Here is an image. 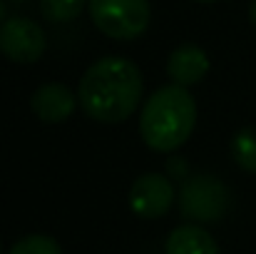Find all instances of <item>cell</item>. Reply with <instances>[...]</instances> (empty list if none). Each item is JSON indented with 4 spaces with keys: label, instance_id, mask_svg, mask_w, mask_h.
Here are the masks:
<instances>
[{
    "label": "cell",
    "instance_id": "cell-1",
    "mask_svg": "<svg viewBox=\"0 0 256 254\" xmlns=\"http://www.w3.org/2000/svg\"><path fill=\"white\" fill-rule=\"evenodd\" d=\"M144 95V78L127 58H102L85 70L78 100L85 115L94 122L117 125L137 112Z\"/></svg>",
    "mask_w": 256,
    "mask_h": 254
},
{
    "label": "cell",
    "instance_id": "cell-2",
    "mask_svg": "<svg viewBox=\"0 0 256 254\" xmlns=\"http://www.w3.org/2000/svg\"><path fill=\"white\" fill-rule=\"evenodd\" d=\"M196 102L182 85H164L147 97L140 115V132L150 150L170 155L194 132Z\"/></svg>",
    "mask_w": 256,
    "mask_h": 254
},
{
    "label": "cell",
    "instance_id": "cell-3",
    "mask_svg": "<svg viewBox=\"0 0 256 254\" xmlns=\"http://www.w3.org/2000/svg\"><path fill=\"white\" fill-rule=\"evenodd\" d=\"M90 18L112 40H134L150 25V0H90Z\"/></svg>",
    "mask_w": 256,
    "mask_h": 254
},
{
    "label": "cell",
    "instance_id": "cell-4",
    "mask_svg": "<svg viewBox=\"0 0 256 254\" xmlns=\"http://www.w3.org/2000/svg\"><path fill=\"white\" fill-rule=\"evenodd\" d=\"M179 209L189 222H219L229 212V189L214 174H194L182 182Z\"/></svg>",
    "mask_w": 256,
    "mask_h": 254
},
{
    "label": "cell",
    "instance_id": "cell-5",
    "mask_svg": "<svg viewBox=\"0 0 256 254\" xmlns=\"http://www.w3.org/2000/svg\"><path fill=\"white\" fill-rule=\"evenodd\" d=\"M45 48H48L45 30L35 20L12 15L0 25V53L8 60L30 65L45 55Z\"/></svg>",
    "mask_w": 256,
    "mask_h": 254
},
{
    "label": "cell",
    "instance_id": "cell-6",
    "mask_svg": "<svg viewBox=\"0 0 256 254\" xmlns=\"http://www.w3.org/2000/svg\"><path fill=\"white\" fill-rule=\"evenodd\" d=\"M174 187L160 172H147L130 187V209L142 219H160L174 204Z\"/></svg>",
    "mask_w": 256,
    "mask_h": 254
},
{
    "label": "cell",
    "instance_id": "cell-7",
    "mask_svg": "<svg viewBox=\"0 0 256 254\" xmlns=\"http://www.w3.org/2000/svg\"><path fill=\"white\" fill-rule=\"evenodd\" d=\"M30 107H32V112H35L38 120L50 122V125H58V122H65L75 112L78 95L62 83H45L32 92Z\"/></svg>",
    "mask_w": 256,
    "mask_h": 254
},
{
    "label": "cell",
    "instance_id": "cell-8",
    "mask_svg": "<svg viewBox=\"0 0 256 254\" xmlns=\"http://www.w3.org/2000/svg\"><path fill=\"white\" fill-rule=\"evenodd\" d=\"M206 73H209V58L194 43L179 45L167 58V75H170L172 85L192 87V85L202 83L206 78Z\"/></svg>",
    "mask_w": 256,
    "mask_h": 254
},
{
    "label": "cell",
    "instance_id": "cell-9",
    "mask_svg": "<svg viewBox=\"0 0 256 254\" xmlns=\"http://www.w3.org/2000/svg\"><path fill=\"white\" fill-rule=\"evenodd\" d=\"M164 254H222L219 244L199 224H182L172 229L164 242Z\"/></svg>",
    "mask_w": 256,
    "mask_h": 254
},
{
    "label": "cell",
    "instance_id": "cell-10",
    "mask_svg": "<svg viewBox=\"0 0 256 254\" xmlns=\"http://www.w3.org/2000/svg\"><path fill=\"white\" fill-rule=\"evenodd\" d=\"M232 157L249 174H256V127H244L232 140Z\"/></svg>",
    "mask_w": 256,
    "mask_h": 254
},
{
    "label": "cell",
    "instance_id": "cell-11",
    "mask_svg": "<svg viewBox=\"0 0 256 254\" xmlns=\"http://www.w3.org/2000/svg\"><path fill=\"white\" fill-rule=\"evenodd\" d=\"M90 0H40V10L50 23H70L75 20Z\"/></svg>",
    "mask_w": 256,
    "mask_h": 254
},
{
    "label": "cell",
    "instance_id": "cell-12",
    "mask_svg": "<svg viewBox=\"0 0 256 254\" xmlns=\"http://www.w3.org/2000/svg\"><path fill=\"white\" fill-rule=\"evenodd\" d=\"M8 254H62V247L50 234H28L18 239Z\"/></svg>",
    "mask_w": 256,
    "mask_h": 254
},
{
    "label": "cell",
    "instance_id": "cell-13",
    "mask_svg": "<svg viewBox=\"0 0 256 254\" xmlns=\"http://www.w3.org/2000/svg\"><path fill=\"white\" fill-rule=\"evenodd\" d=\"M184 172H186V162H182V160H172L170 162L172 177H184Z\"/></svg>",
    "mask_w": 256,
    "mask_h": 254
},
{
    "label": "cell",
    "instance_id": "cell-14",
    "mask_svg": "<svg viewBox=\"0 0 256 254\" xmlns=\"http://www.w3.org/2000/svg\"><path fill=\"white\" fill-rule=\"evenodd\" d=\"M249 20H252V25L256 28V0H252V5H249Z\"/></svg>",
    "mask_w": 256,
    "mask_h": 254
},
{
    "label": "cell",
    "instance_id": "cell-15",
    "mask_svg": "<svg viewBox=\"0 0 256 254\" xmlns=\"http://www.w3.org/2000/svg\"><path fill=\"white\" fill-rule=\"evenodd\" d=\"M2 23H5V3L0 0V25H2Z\"/></svg>",
    "mask_w": 256,
    "mask_h": 254
},
{
    "label": "cell",
    "instance_id": "cell-16",
    "mask_svg": "<svg viewBox=\"0 0 256 254\" xmlns=\"http://www.w3.org/2000/svg\"><path fill=\"white\" fill-rule=\"evenodd\" d=\"M196 3H216V0H196Z\"/></svg>",
    "mask_w": 256,
    "mask_h": 254
},
{
    "label": "cell",
    "instance_id": "cell-17",
    "mask_svg": "<svg viewBox=\"0 0 256 254\" xmlns=\"http://www.w3.org/2000/svg\"><path fill=\"white\" fill-rule=\"evenodd\" d=\"M0 254H2V247H0Z\"/></svg>",
    "mask_w": 256,
    "mask_h": 254
}]
</instances>
